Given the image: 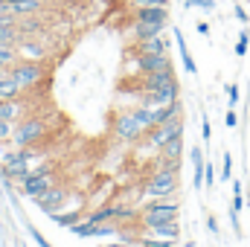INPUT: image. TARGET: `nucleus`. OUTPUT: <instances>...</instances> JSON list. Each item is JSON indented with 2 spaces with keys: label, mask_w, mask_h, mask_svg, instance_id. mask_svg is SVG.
<instances>
[{
  "label": "nucleus",
  "mask_w": 250,
  "mask_h": 247,
  "mask_svg": "<svg viewBox=\"0 0 250 247\" xmlns=\"http://www.w3.org/2000/svg\"><path fill=\"white\" fill-rule=\"evenodd\" d=\"M178 218H181V204L175 198H154L140 209V227L143 230L163 224V221H178Z\"/></svg>",
  "instance_id": "obj_1"
},
{
  "label": "nucleus",
  "mask_w": 250,
  "mask_h": 247,
  "mask_svg": "<svg viewBox=\"0 0 250 247\" xmlns=\"http://www.w3.org/2000/svg\"><path fill=\"white\" fill-rule=\"evenodd\" d=\"M9 76L21 84V90H32V87H38V84L50 76V70H47V64H44V62L18 59V62L9 67Z\"/></svg>",
  "instance_id": "obj_2"
},
{
  "label": "nucleus",
  "mask_w": 250,
  "mask_h": 247,
  "mask_svg": "<svg viewBox=\"0 0 250 247\" xmlns=\"http://www.w3.org/2000/svg\"><path fill=\"white\" fill-rule=\"evenodd\" d=\"M175 192H178V169H154L143 186L146 198H175Z\"/></svg>",
  "instance_id": "obj_3"
},
{
  "label": "nucleus",
  "mask_w": 250,
  "mask_h": 247,
  "mask_svg": "<svg viewBox=\"0 0 250 247\" xmlns=\"http://www.w3.org/2000/svg\"><path fill=\"white\" fill-rule=\"evenodd\" d=\"M32 160H35L32 145H29V148H15V151H9V154L3 157V166H0L3 181H6V184L23 181V178L29 175V163H32Z\"/></svg>",
  "instance_id": "obj_4"
},
{
  "label": "nucleus",
  "mask_w": 250,
  "mask_h": 247,
  "mask_svg": "<svg viewBox=\"0 0 250 247\" xmlns=\"http://www.w3.org/2000/svg\"><path fill=\"white\" fill-rule=\"evenodd\" d=\"M47 131H50V128H47V123H44L41 117L21 120V125L12 131V145H15V148H29V145H35L38 140H44Z\"/></svg>",
  "instance_id": "obj_5"
},
{
  "label": "nucleus",
  "mask_w": 250,
  "mask_h": 247,
  "mask_svg": "<svg viewBox=\"0 0 250 247\" xmlns=\"http://www.w3.org/2000/svg\"><path fill=\"white\" fill-rule=\"evenodd\" d=\"M181 134H184V117H175V120H166V123H160V125H151L143 134V143L148 148H163L169 140H175Z\"/></svg>",
  "instance_id": "obj_6"
},
{
  "label": "nucleus",
  "mask_w": 250,
  "mask_h": 247,
  "mask_svg": "<svg viewBox=\"0 0 250 247\" xmlns=\"http://www.w3.org/2000/svg\"><path fill=\"white\" fill-rule=\"evenodd\" d=\"M146 134V128L140 125V120L131 114V111H120L117 120H114V137L120 143H140Z\"/></svg>",
  "instance_id": "obj_7"
},
{
  "label": "nucleus",
  "mask_w": 250,
  "mask_h": 247,
  "mask_svg": "<svg viewBox=\"0 0 250 247\" xmlns=\"http://www.w3.org/2000/svg\"><path fill=\"white\" fill-rule=\"evenodd\" d=\"M67 198H70V186L53 184L44 195H41V198H38V201H32V204H35L41 212H47V215H50V212H59V209H62L64 204H67Z\"/></svg>",
  "instance_id": "obj_8"
},
{
  "label": "nucleus",
  "mask_w": 250,
  "mask_h": 247,
  "mask_svg": "<svg viewBox=\"0 0 250 247\" xmlns=\"http://www.w3.org/2000/svg\"><path fill=\"white\" fill-rule=\"evenodd\" d=\"M134 67L137 73H154V70L172 67V59L169 53H134Z\"/></svg>",
  "instance_id": "obj_9"
},
{
  "label": "nucleus",
  "mask_w": 250,
  "mask_h": 247,
  "mask_svg": "<svg viewBox=\"0 0 250 247\" xmlns=\"http://www.w3.org/2000/svg\"><path fill=\"white\" fill-rule=\"evenodd\" d=\"M134 21L169 26V6H140V9H134Z\"/></svg>",
  "instance_id": "obj_10"
},
{
  "label": "nucleus",
  "mask_w": 250,
  "mask_h": 247,
  "mask_svg": "<svg viewBox=\"0 0 250 247\" xmlns=\"http://www.w3.org/2000/svg\"><path fill=\"white\" fill-rule=\"evenodd\" d=\"M175 117H184V102H181V99H175V102H169V105H160V108H151L154 125L166 123V120H175Z\"/></svg>",
  "instance_id": "obj_11"
},
{
  "label": "nucleus",
  "mask_w": 250,
  "mask_h": 247,
  "mask_svg": "<svg viewBox=\"0 0 250 247\" xmlns=\"http://www.w3.org/2000/svg\"><path fill=\"white\" fill-rule=\"evenodd\" d=\"M23 111H26V102H21V96L18 99H0V120L15 123L23 117Z\"/></svg>",
  "instance_id": "obj_12"
},
{
  "label": "nucleus",
  "mask_w": 250,
  "mask_h": 247,
  "mask_svg": "<svg viewBox=\"0 0 250 247\" xmlns=\"http://www.w3.org/2000/svg\"><path fill=\"white\" fill-rule=\"evenodd\" d=\"M172 35H175V44H178V53H181L184 70H187L189 76H198V67H195V59H192V53H189V47H187V38H184V32L175 26V29H172Z\"/></svg>",
  "instance_id": "obj_13"
},
{
  "label": "nucleus",
  "mask_w": 250,
  "mask_h": 247,
  "mask_svg": "<svg viewBox=\"0 0 250 247\" xmlns=\"http://www.w3.org/2000/svg\"><path fill=\"white\" fill-rule=\"evenodd\" d=\"M44 6H47V0H9V9H12L18 18H26V15H38Z\"/></svg>",
  "instance_id": "obj_14"
},
{
  "label": "nucleus",
  "mask_w": 250,
  "mask_h": 247,
  "mask_svg": "<svg viewBox=\"0 0 250 247\" xmlns=\"http://www.w3.org/2000/svg\"><path fill=\"white\" fill-rule=\"evenodd\" d=\"M163 23H140V21H134V26H131V38L134 41H146V38H154V35H163Z\"/></svg>",
  "instance_id": "obj_15"
},
{
  "label": "nucleus",
  "mask_w": 250,
  "mask_h": 247,
  "mask_svg": "<svg viewBox=\"0 0 250 247\" xmlns=\"http://www.w3.org/2000/svg\"><path fill=\"white\" fill-rule=\"evenodd\" d=\"M134 53H169V41L163 35H154V38L137 41L134 44Z\"/></svg>",
  "instance_id": "obj_16"
},
{
  "label": "nucleus",
  "mask_w": 250,
  "mask_h": 247,
  "mask_svg": "<svg viewBox=\"0 0 250 247\" xmlns=\"http://www.w3.org/2000/svg\"><path fill=\"white\" fill-rule=\"evenodd\" d=\"M148 236H157V239H181V224L178 221H163V224H154V227H148L146 230Z\"/></svg>",
  "instance_id": "obj_17"
},
{
  "label": "nucleus",
  "mask_w": 250,
  "mask_h": 247,
  "mask_svg": "<svg viewBox=\"0 0 250 247\" xmlns=\"http://www.w3.org/2000/svg\"><path fill=\"white\" fill-rule=\"evenodd\" d=\"M160 157H163V160H175V163H181V157H184V134L175 137V140H169V143L160 148Z\"/></svg>",
  "instance_id": "obj_18"
},
{
  "label": "nucleus",
  "mask_w": 250,
  "mask_h": 247,
  "mask_svg": "<svg viewBox=\"0 0 250 247\" xmlns=\"http://www.w3.org/2000/svg\"><path fill=\"white\" fill-rule=\"evenodd\" d=\"M90 224H102V221H117V204H102L99 209H93L90 215H84Z\"/></svg>",
  "instance_id": "obj_19"
},
{
  "label": "nucleus",
  "mask_w": 250,
  "mask_h": 247,
  "mask_svg": "<svg viewBox=\"0 0 250 247\" xmlns=\"http://www.w3.org/2000/svg\"><path fill=\"white\" fill-rule=\"evenodd\" d=\"M84 215H82V209H73V212H50V221L56 224V227H73V224H79Z\"/></svg>",
  "instance_id": "obj_20"
},
{
  "label": "nucleus",
  "mask_w": 250,
  "mask_h": 247,
  "mask_svg": "<svg viewBox=\"0 0 250 247\" xmlns=\"http://www.w3.org/2000/svg\"><path fill=\"white\" fill-rule=\"evenodd\" d=\"M18 41H21L18 21H6V23H0V47H3V44H18Z\"/></svg>",
  "instance_id": "obj_21"
},
{
  "label": "nucleus",
  "mask_w": 250,
  "mask_h": 247,
  "mask_svg": "<svg viewBox=\"0 0 250 247\" xmlns=\"http://www.w3.org/2000/svg\"><path fill=\"white\" fill-rule=\"evenodd\" d=\"M23 90H21V84L12 79V76H6V79H0V99H18Z\"/></svg>",
  "instance_id": "obj_22"
},
{
  "label": "nucleus",
  "mask_w": 250,
  "mask_h": 247,
  "mask_svg": "<svg viewBox=\"0 0 250 247\" xmlns=\"http://www.w3.org/2000/svg\"><path fill=\"white\" fill-rule=\"evenodd\" d=\"M18 59H21V53H18L15 44H3V47H0V64H9V67H12Z\"/></svg>",
  "instance_id": "obj_23"
},
{
  "label": "nucleus",
  "mask_w": 250,
  "mask_h": 247,
  "mask_svg": "<svg viewBox=\"0 0 250 247\" xmlns=\"http://www.w3.org/2000/svg\"><path fill=\"white\" fill-rule=\"evenodd\" d=\"M248 50H250V32H248V29H242V32H239V41H236V56H239V59H245V56H248Z\"/></svg>",
  "instance_id": "obj_24"
},
{
  "label": "nucleus",
  "mask_w": 250,
  "mask_h": 247,
  "mask_svg": "<svg viewBox=\"0 0 250 247\" xmlns=\"http://www.w3.org/2000/svg\"><path fill=\"white\" fill-rule=\"evenodd\" d=\"M242 206H245V192H242V181H233V206H230V209L242 212Z\"/></svg>",
  "instance_id": "obj_25"
},
{
  "label": "nucleus",
  "mask_w": 250,
  "mask_h": 247,
  "mask_svg": "<svg viewBox=\"0 0 250 247\" xmlns=\"http://www.w3.org/2000/svg\"><path fill=\"white\" fill-rule=\"evenodd\" d=\"M187 9H204V12H215V0H184Z\"/></svg>",
  "instance_id": "obj_26"
},
{
  "label": "nucleus",
  "mask_w": 250,
  "mask_h": 247,
  "mask_svg": "<svg viewBox=\"0 0 250 247\" xmlns=\"http://www.w3.org/2000/svg\"><path fill=\"white\" fill-rule=\"evenodd\" d=\"M230 175H233V157H230V151H224V160H221V181H233Z\"/></svg>",
  "instance_id": "obj_27"
},
{
  "label": "nucleus",
  "mask_w": 250,
  "mask_h": 247,
  "mask_svg": "<svg viewBox=\"0 0 250 247\" xmlns=\"http://www.w3.org/2000/svg\"><path fill=\"white\" fill-rule=\"evenodd\" d=\"M6 21H18V15L9 9V0H0V23H6Z\"/></svg>",
  "instance_id": "obj_28"
},
{
  "label": "nucleus",
  "mask_w": 250,
  "mask_h": 247,
  "mask_svg": "<svg viewBox=\"0 0 250 247\" xmlns=\"http://www.w3.org/2000/svg\"><path fill=\"white\" fill-rule=\"evenodd\" d=\"M134 9H140V6H169L172 0H128Z\"/></svg>",
  "instance_id": "obj_29"
},
{
  "label": "nucleus",
  "mask_w": 250,
  "mask_h": 247,
  "mask_svg": "<svg viewBox=\"0 0 250 247\" xmlns=\"http://www.w3.org/2000/svg\"><path fill=\"white\" fill-rule=\"evenodd\" d=\"M201 140H204L207 145H209V140H212V125H209V120H207V117L201 120Z\"/></svg>",
  "instance_id": "obj_30"
},
{
  "label": "nucleus",
  "mask_w": 250,
  "mask_h": 247,
  "mask_svg": "<svg viewBox=\"0 0 250 247\" xmlns=\"http://www.w3.org/2000/svg\"><path fill=\"white\" fill-rule=\"evenodd\" d=\"M26 230H29V236L35 239V245H38V247H53L47 239H44V236H41V233H38V230H35V227H32V224H26Z\"/></svg>",
  "instance_id": "obj_31"
},
{
  "label": "nucleus",
  "mask_w": 250,
  "mask_h": 247,
  "mask_svg": "<svg viewBox=\"0 0 250 247\" xmlns=\"http://www.w3.org/2000/svg\"><path fill=\"white\" fill-rule=\"evenodd\" d=\"M204 186H207V189L215 186V169H212L209 163H207V169H204Z\"/></svg>",
  "instance_id": "obj_32"
},
{
  "label": "nucleus",
  "mask_w": 250,
  "mask_h": 247,
  "mask_svg": "<svg viewBox=\"0 0 250 247\" xmlns=\"http://www.w3.org/2000/svg\"><path fill=\"white\" fill-rule=\"evenodd\" d=\"M12 123H6V120H0V143H6V140H12Z\"/></svg>",
  "instance_id": "obj_33"
},
{
  "label": "nucleus",
  "mask_w": 250,
  "mask_h": 247,
  "mask_svg": "<svg viewBox=\"0 0 250 247\" xmlns=\"http://www.w3.org/2000/svg\"><path fill=\"white\" fill-rule=\"evenodd\" d=\"M227 99H230V108L239 105V84H227Z\"/></svg>",
  "instance_id": "obj_34"
},
{
  "label": "nucleus",
  "mask_w": 250,
  "mask_h": 247,
  "mask_svg": "<svg viewBox=\"0 0 250 247\" xmlns=\"http://www.w3.org/2000/svg\"><path fill=\"white\" fill-rule=\"evenodd\" d=\"M224 125H227V128H236V125H239V114H236V108H230V111L224 114Z\"/></svg>",
  "instance_id": "obj_35"
},
{
  "label": "nucleus",
  "mask_w": 250,
  "mask_h": 247,
  "mask_svg": "<svg viewBox=\"0 0 250 247\" xmlns=\"http://www.w3.org/2000/svg\"><path fill=\"white\" fill-rule=\"evenodd\" d=\"M207 230H209L212 236H218V221H215V215H212V212H207Z\"/></svg>",
  "instance_id": "obj_36"
},
{
  "label": "nucleus",
  "mask_w": 250,
  "mask_h": 247,
  "mask_svg": "<svg viewBox=\"0 0 250 247\" xmlns=\"http://www.w3.org/2000/svg\"><path fill=\"white\" fill-rule=\"evenodd\" d=\"M236 18H239V23H242V26H248V23H250V15L245 12V6H236Z\"/></svg>",
  "instance_id": "obj_37"
},
{
  "label": "nucleus",
  "mask_w": 250,
  "mask_h": 247,
  "mask_svg": "<svg viewBox=\"0 0 250 247\" xmlns=\"http://www.w3.org/2000/svg\"><path fill=\"white\" fill-rule=\"evenodd\" d=\"M195 29H198V35H207V38H209V23H207V21H198Z\"/></svg>",
  "instance_id": "obj_38"
},
{
  "label": "nucleus",
  "mask_w": 250,
  "mask_h": 247,
  "mask_svg": "<svg viewBox=\"0 0 250 247\" xmlns=\"http://www.w3.org/2000/svg\"><path fill=\"white\" fill-rule=\"evenodd\" d=\"M9 76V64H0V79H6Z\"/></svg>",
  "instance_id": "obj_39"
},
{
  "label": "nucleus",
  "mask_w": 250,
  "mask_h": 247,
  "mask_svg": "<svg viewBox=\"0 0 250 247\" xmlns=\"http://www.w3.org/2000/svg\"><path fill=\"white\" fill-rule=\"evenodd\" d=\"M102 247H128V242H111V245H102Z\"/></svg>",
  "instance_id": "obj_40"
},
{
  "label": "nucleus",
  "mask_w": 250,
  "mask_h": 247,
  "mask_svg": "<svg viewBox=\"0 0 250 247\" xmlns=\"http://www.w3.org/2000/svg\"><path fill=\"white\" fill-rule=\"evenodd\" d=\"M184 247H195V242H187V245H184Z\"/></svg>",
  "instance_id": "obj_41"
},
{
  "label": "nucleus",
  "mask_w": 250,
  "mask_h": 247,
  "mask_svg": "<svg viewBox=\"0 0 250 247\" xmlns=\"http://www.w3.org/2000/svg\"><path fill=\"white\" fill-rule=\"evenodd\" d=\"M128 247H131V245H128ZM137 247H140V245H137Z\"/></svg>",
  "instance_id": "obj_42"
}]
</instances>
